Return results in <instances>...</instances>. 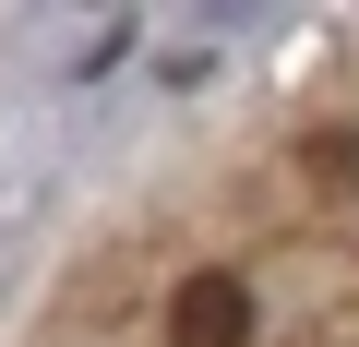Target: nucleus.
<instances>
[{
    "mask_svg": "<svg viewBox=\"0 0 359 347\" xmlns=\"http://www.w3.org/2000/svg\"><path fill=\"white\" fill-rule=\"evenodd\" d=\"M168 347H252V287H240V275H180Z\"/></svg>",
    "mask_w": 359,
    "mask_h": 347,
    "instance_id": "1",
    "label": "nucleus"
}]
</instances>
